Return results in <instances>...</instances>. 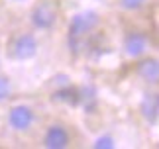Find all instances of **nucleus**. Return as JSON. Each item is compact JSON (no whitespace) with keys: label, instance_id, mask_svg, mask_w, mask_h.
Segmentation results:
<instances>
[{"label":"nucleus","instance_id":"1","mask_svg":"<svg viewBox=\"0 0 159 149\" xmlns=\"http://www.w3.org/2000/svg\"><path fill=\"white\" fill-rule=\"evenodd\" d=\"M65 47L73 63L98 59L106 55L116 43V16L96 10H83L67 18Z\"/></svg>","mask_w":159,"mask_h":149},{"label":"nucleus","instance_id":"2","mask_svg":"<svg viewBox=\"0 0 159 149\" xmlns=\"http://www.w3.org/2000/svg\"><path fill=\"white\" fill-rule=\"evenodd\" d=\"M116 43H118L122 65L142 59L149 53H155L157 29L151 14L149 16H116Z\"/></svg>","mask_w":159,"mask_h":149},{"label":"nucleus","instance_id":"3","mask_svg":"<svg viewBox=\"0 0 159 149\" xmlns=\"http://www.w3.org/2000/svg\"><path fill=\"white\" fill-rule=\"evenodd\" d=\"M49 114L38 100L18 96L4 106L2 141L16 145H34L38 132Z\"/></svg>","mask_w":159,"mask_h":149},{"label":"nucleus","instance_id":"4","mask_svg":"<svg viewBox=\"0 0 159 149\" xmlns=\"http://www.w3.org/2000/svg\"><path fill=\"white\" fill-rule=\"evenodd\" d=\"M34 145L41 149H77L87 145V139L75 122L49 112L41 124Z\"/></svg>","mask_w":159,"mask_h":149},{"label":"nucleus","instance_id":"5","mask_svg":"<svg viewBox=\"0 0 159 149\" xmlns=\"http://www.w3.org/2000/svg\"><path fill=\"white\" fill-rule=\"evenodd\" d=\"M67 14L65 0H34L26 12V24L39 35H53L63 32Z\"/></svg>","mask_w":159,"mask_h":149},{"label":"nucleus","instance_id":"6","mask_svg":"<svg viewBox=\"0 0 159 149\" xmlns=\"http://www.w3.org/2000/svg\"><path fill=\"white\" fill-rule=\"evenodd\" d=\"M41 37L35 29L28 24H22L14 29H10L4 41V57L12 63H26L38 57L41 49Z\"/></svg>","mask_w":159,"mask_h":149},{"label":"nucleus","instance_id":"7","mask_svg":"<svg viewBox=\"0 0 159 149\" xmlns=\"http://www.w3.org/2000/svg\"><path fill=\"white\" fill-rule=\"evenodd\" d=\"M122 79L136 88H159V61L155 53L122 65Z\"/></svg>","mask_w":159,"mask_h":149},{"label":"nucleus","instance_id":"8","mask_svg":"<svg viewBox=\"0 0 159 149\" xmlns=\"http://www.w3.org/2000/svg\"><path fill=\"white\" fill-rule=\"evenodd\" d=\"M142 96L134 106L138 122L145 129H153L159 120V88H139Z\"/></svg>","mask_w":159,"mask_h":149},{"label":"nucleus","instance_id":"9","mask_svg":"<svg viewBox=\"0 0 159 149\" xmlns=\"http://www.w3.org/2000/svg\"><path fill=\"white\" fill-rule=\"evenodd\" d=\"M116 16H149L155 10V0H106Z\"/></svg>","mask_w":159,"mask_h":149},{"label":"nucleus","instance_id":"10","mask_svg":"<svg viewBox=\"0 0 159 149\" xmlns=\"http://www.w3.org/2000/svg\"><path fill=\"white\" fill-rule=\"evenodd\" d=\"M14 98H18V86L14 79L8 77L6 73H0V106H6Z\"/></svg>","mask_w":159,"mask_h":149},{"label":"nucleus","instance_id":"11","mask_svg":"<svg viewBox=\"0 0 159 149\" xmlns=\"http://www.w3.org/2000/svg\"><path fill=\"white\" fill-rule=\"evenodd\" d=\"M2 120H4V106H0V141H2Z\"/></svg>","mask_w":159,"mask_h":149}]
</instances>
